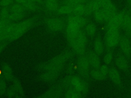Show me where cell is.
<instances>
[{"label": "cell", "mask_w": 131, "mask_h": 98, "mask_svg": "<svg viewBox=\"0 0 131 98\" xmlns=\"http://www.w3.org/2000/svg\"><path fill=\"white\" fill-rule=\"evenodd\" d=\"M102 8L105 10L110 16L112 17L116 14V9L111 0H101Z\"/></svg>", "instance_id": "16"}, {"label": "cell", "mask_w": 131, "mask_h": 98, "mask_svg": "<svg viewBox=\"0 0 131 98\" xmlns=\"http://www.w3.org/2000/svg\"><path fill=\"white\" fill-rule=\"evenodd\" d=\"M12 81L13 83V86L14 87V89H15L16 91L17 92V93L18 95V97H23L24 95V90H23V87H22L21 84L20 83V82H19L18 80L16 78H14Z\"/></svg>", "instance_id": "24"}, {"label": "cell", "mask_w": 131, "mask_h": 98, "mask_svg": "<svg viewBox=\"0 0 131 98\" xmlns=\"http://www.w3.org/2000/svg\"><path fill=\"white\" fill-rule=\"evenodd\" d=\"M70 82L71 87L81 93L86 92L88 89L86 83L78 77L70 76Z\"/></svg>", "instance_id": "5"}, {"label": "cell", "mask_w": 131, "mask_h": 98, "mask_svg": "<svg viewBox=\"0 0 131 98\" xmlns=\"http://www.w3.org/2000/svg\"><path fill=\"white\" fill-rule=\"evenodd\" d=\"M28 0H15V1L18 3V4H21L23 5V4H24L25 2H26Z\"/></svg>", "instance_id": "42"}, {"label": "cell", "mask_w": 131, "mask_h": 98, "mask_svg": "<svg viewBox=\"0 0 131 98\" xmlns=\"http://www.w3.org/2000/svg\"><path fill=\"white\" fill-rule=\"evenodd\" d=\"M125 29L128 32V34L131 36V16H130L128 22L126 26L125 27Z\"/></svg>", "instance_id": "40"}, {"label": "cell", "mask_w": 131, "mask_h": 98, "mask_svg": "<svg viewBox=\"0 0 131 98\" xmlns=\"http://www.w3.org/2000/svg\"><path fill=\"white\" fill-rule=\"evenodd\" d=\"M102 6L101 0H91L86 6L85 15H89L92 12L101 8Z\"/></svg>", "instance_id": "13"}, {"label": "cell", "mask_w": 131, "mask_h": 98, "mask_svg": "<svg viewBox=\"0 0 131 98\" xmlns=\"http://www.w3.org/2000/svg\"><path fill=\"white\" fill-rule=\"evenodd\" d=\"M130 4H131V2H130Z\"/></svg>", "instance_id": "46"}, {"label": "cell", "mask_w": 131, "mask_h": 98, "mask_svg": "<svg viewBox=\"0 0 131 98\" xmlns=\"http://www.w3.org/2000/svg\"><path fill=\"white\" fill-rule=\"evenodd\" d=\"M3 77H0V97L4 95L6 92V84Z\"/></svg>", "instance_id": "33"}, {"label": "cell", "mask_w": 131, "mask_h": 98, "mask_svg": "<svg viewBox=\"0 0 131 98\" xmlns=\"http://www.w3.org/2000/svg\"><path fill=\"white\" fill-rule=\"evenodd\" d=\"M60 72L57 71H45L39 76V79L45 82H51L54 81L58 76Z\"/></svg>", "instance_id": "11"}, {"label": "cell", "mask_w": 131, "mask_h": 98, "mask_svg": "<svg viewBox=\"0 0 131 98\" xmlns=\"http://www.w3.org/2000/svg\"><path fill=\"white\" fill-rule=\"evenodd\" d=\"M64 97L66 98H79L81 97V93L77 90L71 88L65 91Z\"/></svg>", "instance_id": "21"}, {"label": "cell", "mask_w": 131, "mask_h": 98, "mask_svg": "<svg viewBox=\"0 0 131 98\" xmlns=\"http://www.w3.org/2000/svg\"><path fill=\"white\" fill-rule=\"evenodd\" d=\"M68 26L66 28V36L67 40H70L74 39L77 36L80 31V27L74 22H68Z\"/></svg>", "instance_id": "9"}, {"label": "cell", "mask_w": 131, "mask_h": 98, "mask_svg": "<svg viewBox=\"0 0 131 98\" xmlns=\"http://www.w3.org/2000/svg\"><path fill=\"white\" fill-rule=\"evenodd\" d=\"M119 45L122 52L126 56L131 54V45L128 38L126 37H122L119 40Z\"/></svg>", "instance_id": "12"}, {"label": "cell", "mask_w": 131, "mask_h": 98, "mask_svg": "<svg viewBox=\"0 0 131 98\" xmlns=\"http://www.w3.org/2000/svg\"><path fill=\"white\" fill-rule=\"evenodd\" d=\"M13 3V0H1L0 5L3 7H8L11 6Z\"/></svg>", "instance_id": "37"}, {"label": "cell", "mask_w": 131, "mask_h": 98, "mask_svg": "<svg viewBox=\"0 0 131 98\" xmlns=\"http://www.w3.org/2000/svg\"><path fill=\"white\" fill-rule=\"evenodd\" d=\"M0 69H1V68H0ZM0 75H1V74H0ZM1 77V76H0V77Z\"/></svg>", "instance_id": "45"}, {"label": "cell", "mask_w": 131, "mask_h": 98, "mask_svg": "<svg viewBox=\"0 0 131 98\" xmlns=\"http://www.w3.org/2000/svg\"><path fill=\"white\" fill-rule=\"evenodd\" d=\"M129 2H130H130H131V0H129Z\"/></svg>", "instance_id": "44"}, {"label": "cell", "mask_w": 131, "mask_h": 98, "mask_svg": "<svg viewBox=\"0 0 131 98\" xmlns=\"http://www.w3.org/2000/svg\"><path fill=\"white\" fill-rule=\"evenodd\" d=\"M118 30L108 29L106 35V43L107 46L113 47L117 45L120 40Z\"/></svg>", "instance_id": "6"}, {"label": "cell", "mask_w": 131, "mask_h": 98, "mask_svg": "<svg viewBox=\"0 0 131 98\" xmlns=\"http://www.w3.org/2000/svg\"><path fill=\"white\" fill-rule=\"evenodd\" d=\"M2 41H2V40H1V38H0V43H1V42H2Z\"/></svg>", "instance_id": "43"}, {"label": "cell", "mask_w": 131, "mask_h": 98, "mask_svg": "<svg viewBox=\"0 0 131 98\" xmlns=\"http://www.w3.org/2000/svg\"><path fill=\"white\" fill-rule=\"evenodd\" d=\"M10 12L11 13H25V7L20 4L16 3L12 4L10 7Z\"/></svg>", "instance_id": "26"}, {"label": "cell", "mask_w": 131, "mask_h": 98, "mask_svg": "<svg viewBox=\"0 0 131 98\" xmlns=\"http://www.w3.org/2000/svg\"><path fill=\"white\" fill-rule=\"evenodd\" d=\"M100 70L105 76H106L108 74V71H109V68L106 65H101L98 68Z\"/></svg>", "instance_id": "39"}, {"label": "cell", "mask_w": 131, "mask_h": 98, "mask_svg": "<svg viewBox=\"0 0 131 98\" xmlns=\"http://www.w3.org/2000/svg\"><path fill=\"white\" fill-rule=\"evenodd\" d=\"M6 45V43L5 42V41H2L0 43V53L2 52L4 48Z\"/></svg>", "instance_id": "41"}, {"label": "cell", "mask_w": 131, "mask_h": 98, "mask_svg": "<svg viewBox=\"0 0 131 98\" xmlns=\"http://www.w3.org/2000/svg\"><path fill=\"white\" fill-rule=\"evenodd\" d=\"M10 9L9 7H3L0 12V19L9 20V16L10 14Z\"/></svg>", "instance_id": "29"}, {"label": "cell", "mask_w": 131, "mask_h": 98, "mask_svg": "<svg viewBox=\"0 0 131 98\" xmlns=\"http://www.w3.org/2000/svg\"><path fill=\"white\" fill-rule=\"evenodd\" d=\"M35 21V18L32 17L24 21L16 23L15 28L8 40L14 41L22 36L32 27Z\"/></svg>", "instance_id": "3"}, {"label": "cell", "mask_w": 131, "mask_h": 98, "mask_svg": "<svg viewBox=\"0 0 131 98\" xmlns=\"http://www.w3.org/2000/svg\"><path fill=\"white\" fill-rule=\"evenodd\" d=\"M86 33L90 36H93L95 35L97 31V27L93 23H88L85 27Z\"/></svg>", "instance_id": "28"}, {"label": "cell", "mask_w": 131, "mask_h": 98, "mask_svg": "<svg viewBox=\"0 0 131 98\" xmlns=\"http://www.w3.org/2000/svg\"><path fill=\"white\" fill-rule=\"evenodd\" d=\"M73 12L75 15L83 16L85 15L86 6L83 4H79L73 8Z\"/></svg>", "instance_id": "22"}, {"label": "cell", "mask_w": 131, "mask_h": 98, "mask_svg": "<svg viewBox=\"0 0 131 98\" xmlns=\"http://www.w3.org/2000/svg\"><path fill=\"white\" fill-rule=\"evenodd\" d=\"M108 75L111 80L116 85H120L121 83V77L117 69L115 68L109 69Z\"/></svg>", "instance_id": "18"}, {"label": "cell", "mask_w": 131, "mask_h": 98, "mask_svg": "<svg viewBox=\"0 0 131 98\" xmlns=\"http://www.w3.org/2000/svg\"><path fill=\"white\" fill-rule=\"evenodd\" d=\"M85 0H66L65 2V5H69L72 8L75 6L79 4H83Z\"/></svg>", "instance_id": "35"}, {"label": "cell", "mask_w": 131, "mask_h": 98, "mask_svg": "<svg viewBox=\"0 0 131 98\" xmlns=\"http://www.w3.org/2000/svg\"><path fill=\"white\" fill-rule=\"evenodd\" d=\"M9 23H10V21L9 20L0 19V34Z\"/></svg>", "instance_id": "38"}, {"label": "cell", "mask_w": 131, "mask_h": 98, "mask_svg": "<svg viewBox=\"0 0 131 98\" xmlns=\"http://www.w3.org/2000/svg\"><path fill=\"white\" fill-rule=\"evenodd\" d=\"M88 58L90 64L94 68H98L100 65V60L98 57V55L95 52H91L89 53Z\"/></svg>", "instance_id": "17"}, {"label": "cell", "mask_w": 131, "mask_h": 98, "mask_svg": "<svg viewBox=\"0 0 131 98\" xmlns=\"http://www.w3.org/2000/svg\"><path fill=\"white\" fill-rule=\"evenodd\" d=\"M116 64L118 68L122 70H126L128 67L127 59L122 56H119L116 59Z\"/></svg>", "instance_id": "20"}, {"label": "cell", "mask_w": 131, "mask_h": 98, "mask_svg": "<svg viewBox=\"0 0 131 98\" xmlns=\"http://www.w3.org/2000/svg\"><path fill=\"white\" fill-rule=\"evenodd\" d=\"M94 52L98 55L102 54L104 50L103 44L102 40L98 38H97L94 43Z\"/></svg>", "instance_id": "23"}, {"label": "cell", "mask_w": 131, "mask_h": 98, "mask_svg": "<svg viewBox=\"0 0 131 98\" xmlns=\"http://www.w3.org/2000/svg\"><path fill=\"white\" fill-rule=\"evenodd\" d=\"M48 28L54 32L61 31L64 27V21L58 18H50L46 20Z\"/></svg>", "instance_id": "7"}, {"label": "cell", "mask_w": 131, "mask_h": 98, "mask_svg": "<svg viewBox=\"0 0 131 98\" xmlns=\"http://www.w3.org/2000/svg\"><path fill=\"white\" fill-rule=\"evenodd\" d=\"M73 56V53L70 51H66L57 55L48 62L39 64L37 68L43 71H57L60 72L66 62Z\"/></svg>", "instance_id": "1"}, {"label": "cell", "mask_w": 131, "mask_h": 98, "mask_svg": "<svg viewBox=\"0 0 131 98\" xmlns=\"http://www.w3.org/2000/svg\"><path fill=\"white\" fill-rule=\"evenodd\" d=\"M68 41L76 54L79 56L84 55L87 41L86 37L84 32L80 30L75 38Z\"/></svg>", "instance_id": "2"}, {"label": "cell", "mask_w": 131, "mask_h": 98, "mask_svg": "<svg viewBox=\"0 0 131 98\" xmlns=\"http://www.w3.org/2000/svg\"><path fill=\"white\" fill-rule=\"evenodd\" d=\"M113 53L111 52H109L107 53L104 57V59H103L104 62L106 64H110L112 62L113 60Z\"/></svg>", "instance_id": "36"}, {"label": "cell", "mask_w": 131, "mask_h": 98, "mask_svg": "<svg viewBox=\"0 0 131 98\" xmlns=\"http://www.w3.org/2000/svg\"><path fill=\"white\" fill-rule=\"evenodd\" d=\"M57 12L60 14H68L73 12V8L69 5H64L60 7L58 10Z\"/></svg>", "instance_id": "30"}, {"label": "cell", "mask_w": 131, "mask_h": 98, "mask_svg": "<svg viewBox=\"0 0 131 98\" xmlns=\"http://www.w3.org/2000/svg\"><path fill=\"white\" fill-rule=\"evenodd\" d=\"M123 13L116 14L111 17L108 20V29L118 30L119 27L122 24Z\"/></svg>", "instance_id": "10"}, {"label": "cell", "mask_w": 131, "mask_h": 98, "mask_svg": "<svg viewBox=\"0 0 131 98\" xmlns=\"http://www.w3.org/2000/svg\"><path fill=\"white\" fill-rule=\"evenodd\" d=\"M63 87L61 85H55L51 88L50 89L42 93L41 95L38 96V97L45 98H57L62 96Z\"/></svg>", "instance_id": "8"}, {"label": "cell", "mask_w": 131, "mask_h": 98, "mask_svg": "<svg viewBox=\"0 0 131 98\" xmlns=\"http://www.w3.org/2000/svg\"><path fill=\"white\" fill-rule=\"evenodd\" d=\"M90 64L88 57L84 55H81L77 60V69L80 75L86 77L89 74Z\"/></svg>", "instance_id": "4"}, {"label": "cell", "mask_w": 131, "mask_h": 98, "mask_svg": "<svg viewBox=\"0 0 131 98\" xmlns=\"http://www.w3.org/2000/svg\"><path fill=\"white\" fill-rule=\"evenodd\" d=\"M68 22L75 23L81 27L85 24L86 19L82 16L75 15L69 17L68 19Z\"/></svg>", "instance_id": "19"}, {"label": "cell", "mask_w": 131, "mask_h": 98, "mask_svg": "<svg viewBox=\"0 0 131 98\" xmlns=\"http://www.w3.org/2000/svg\"><path fill=\"white\" fill-rule=\"evenodd\" d=\"M6 95L7 97H18V95L15 89H14V87L11 86L7 90H6Z\"/></svg>", "instance_id": "34"}, {"label": "cell", "mask_w": 131, "mask_h": 98, "mask_svg": "<svg viewBox=\"0 0 131 98\" xmlns=\"http://www.w3.org/2000/svg\"><path fill=\"white\" fill-rule=\"evenodd\" d=\"M46 7L47 10L50 11H55L58 9L57 0H47Z\"/></svg>", "instance_id": "27"}, {"label": "cell", "mask_w": 131, "mask_h": 98, "mask_svg": "<svg viewBox=\"0 0 131 98\" xmlns=\"http://www.w3.org/2000/svg\"><path fill=\"white\" fill-rule=\"evenodd\" d=\"M26 9L29 10L30 11H35L38 9V7L36 4H35V2L28 0L26 2L22 5Z\"/></svg>", "instance_id": "31"}, {"label": "cell", "mask_w": 131, "mask_h": 98, "mask_svg": "<svg viewBox=\"0 0 131 98\" xmlns=\"http://www.w3.org/2000/svg\"><path fill=\"white\" fill-rule=\"evenodd\" d=\"M3 77L7 81H12L14 77L11 68L6 63H4L1 66Z\"/></svg>", "instance_id": "15"}, {"label": "cell", "mask_w": 131, "mask_h": 98, "mask_svg": "<svg viewBox=\"0 0 131 98\" xmlns=\"http://www.w3.org/2000/svg\"><path fill=\"white\" fill-rule=\"evenodd\" d=\"M25 16V13H10V21H18L21 19Z\"/></svg>", "instance_id": "32"}, {"label": "cell", "mask_w": 131, "mask_h": 98, "mask_svg": "<svg viewBox=\"0 0 131 98\" xmlns=\"http://www.w3.org/2000/svg\"><path fill=\"white\" fill-rule=\"evenodd\" d=\"M94 16L96 20L99 22H103L108 20V19L111 18L110 15L102 8L94 11Z\"/></svg>", "instance_id": "14"}, {"label": "cell", "mask_w": 131, "mask_h": 98, "mask_svg": "<svg viewBox=\"0 0 131 98\" xmlns=\"http://www.w3.org/2000/svg\"><path fill=\"white\" fill-rule=\"evenodd\" d=\"M92 78L97 80H102L105 78V76L99 68H94L90 72Z\"/></svg>", "instance_id": "25"}]
</instances>
